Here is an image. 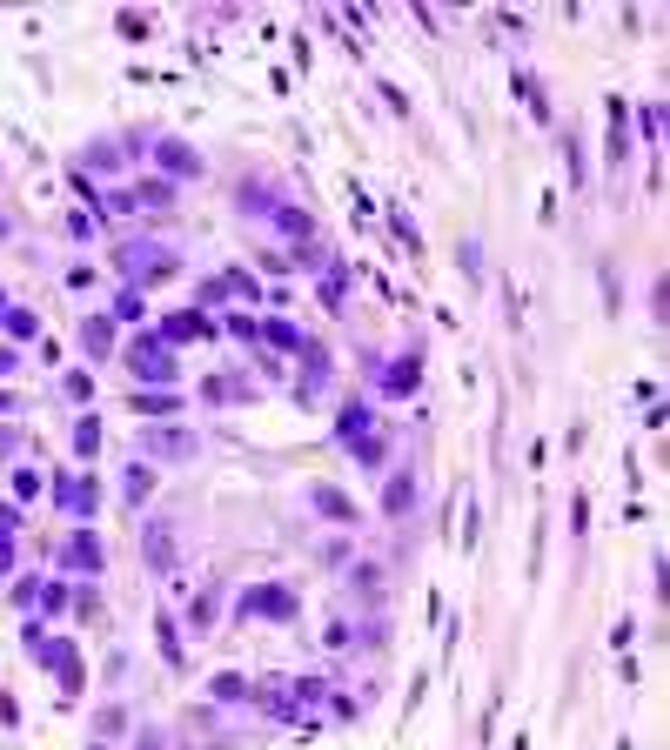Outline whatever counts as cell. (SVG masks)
<instances>
[{
	"instance_id": "cell-12",
	"label": "cell",
	"mask_w": 670,
	"mask_h": 750,
	"mask_svg": "<svg viewBox=\"0 0 670 750\" xmlns=\"http://www.w3.org/2000/svg\"><path fill=\"white\" fill-rule=\"evenodd\" d=\"M148 449H155V456H188L195 442L181 436V429H155V436H148Z\"/></svg>"
},
{
	"instance_id": "cell-13",
	"label": "cell",
	"mask_w": 670,
	"mask_h": 750,
	"mask_svg": "<svg viewBox=\"0 0 670 750\" xmlns=\"http://www.w3.org/2000/svg\"><path fill=\"white\" fill-rule=\"evenodd\" d=\"M275 228H282L289 242H302V235H309V215H302V208H275Z\"/></svg>"
},
{
	"instance_id": "cell-16",
	"label": "cell",
	"mask_w": 670,
	"mask_h": 750,
	"mask_svg": "<svg viewBox=\"0 0 670 750\" xmlns=\"http://www.w3.org/2000/svg\"><path fill=\"white\" fill-rule=\"evenodd\" d=\"M121 489H128V503L141 509V503H148V489H155V476H148V469L134 463V469H128V483H121Z\"/></svg>"
},
{
	"instance_id": "cell-19",
	"label": "cell",
	"mask_w": 670,
	"mask_h": 750,
	"mask_svg": "<svg viewBox=\"0 0 670 750\" xmlns=\"http://www.w3.org/2000/svg\"><path fill=\"white\" fill-rule=\"evenodd\" d=\"M315 509H322V516H349V496H335V489H315Z\"/></svg>"
},
{
	"instance_id": "cell-9",
	"label": "cell",
	"mask_w": 670,
	"mask_h": 750,
	"mask_svg": "<svg viewBox=\"0 0 670 750\" xmlns=\"http://www.w3.org/2000/svg\"><path fill=\"white\" fill-rule=\"evenodd\" d=\"M61 503H67V509H74V516H88V509H94V503H101V489H94V483H88V476H81V483H67V489H61Z\"/></svg>"
},
{
	"instance_id": "cell-15",
	"label": "cell",
	"mask_w": 670,
	"mask_h": 750,
	"mask_svg": "<svg viewBox=\"0 0 670 750\" xmlns=\"http://www.w3.org/2000/svg\"><path fill=\"white\" fill-rule=\"evenodd\" d=\"M262 335L275 349H302V329H295V322H262Z\"/></svg>"
},
{
	"instance_id": "cell-2",
	"label": "cell",
	"mask_w": 670,
	"mask_h": 750,
	"mask_svg": "<svg viewBox=\"0 0 670 750\" xmlns=\"http://www.w3.org/2000/svg\"><path fill=\"white\" fill-rule=\"evenodd\" d=\"M128 369L141 375V382H175V355H168L161 335H141V342L128 349Z\"/></svg>"
},
{
	"instance_id": "cell-17",
	"label": "cell",
	"mask_w": 670,
	"mask_h": 750,
	"mask_svg": "<svg viewBox=\"0 0 670 750\" xmlns=\"http://www.w3.org/2000/svg\"><path fill=\"white\" fill-rule=\"evenodd\" d=\"M0 322H7V335H21V342H34V335H41V322H34L27 309H7Z\"/></svg>"
},
{
	"instance_id": "cell-11",
	"label": "cell",
	"mask_w": 670,
	"mask_h": 750,
	"mask_svg": "<svg viewBox=\"0 0 670 750\" xmlns=\"http://www.w3.org/2000/svg\"><path fill=\"white\" fill-rule=\"evenodd\" d=\"M67 563H74V570H101V543H94V536H74V543H67Z\"/></svg>"
},
{
	"instance_id": "cell-6",
	"label": "cell",
	"mask_w": 670,
	"mask_h": 750,
	"mask_svg": "<svg viewBox=\"0 0 670 750\" xmlns=\"http://www.w3.org/2000/svg\"><path fill=\"white\" fill-rule=\"evenodd\" d=\"M201 335H215V322H208L201 309H181V315L161 322V342H201Z\"/></svg>"
},
{
	"instance_id": "cell-20",
	"label": "cell",
	"mask_w": 670,
	"mask_h": 750,
	"mask_svg": "<svg viewBox=\"0 0 670 750\" xmlns=\"http://www.w3.org/2000/svg\"><path fill=\"white\" fill-rule=\"evenodd\" d=\"M242 690H248L242 677H215V697H222V704H235V697H242Z\"/></svg>"
},
{
	"instance_id": "cell-1",
	"label": "cell",
	"mask_w": 670,
	"mask_h": 750,
	"mask_svg": "<svg viewBox=\"0 0 670 750\" xmlns=\"http://www.w3.org/2000/svg\"><path fill=\"white\" fill-rule=\"evenodd\" d=\"M114 268H121L134 288H155V282L175 275V248H161V242H121V248H114Z\"/></svg>"
},
{
	"instance_id": "cell-5",
	"label": "cell",
	"mask_w": 670,
	"mask_h": 750,
	"mask_svg": "<svg viewBox=\"0 0 670 750\" xmlns=\"http://www.w3.org/2000/svg\"><path fill=\"white\" fill-rule=\"evenodd\" d=\"M141 556H148V570H168V563H175V523H168V516H155V523H148Z\"/></svg>"
},
{
	"instance_id": "cell-24",
	"label": "cell",
	"mask_w": 670,
	"mask_h": 750,
	"mask_svg": "<svg viewBox=\"0 0 670 750\" xmlns=\"http://www.w3.org/2000/svg\"><path fill=\"white\" fill-rule=\"evenodd\" d=\"M0 315H7V302H0Z\"/></svg>"
},
{
	"instance_id": "cell-21",
	"label": "cell",
	"mask_w": 670,
	"mask_h": 750,
	"mask_svg": "<svg viewBox=\"0 0 670 750\" xmlns=\"http://www.w3.org/2000/svg\"><path fill=\"white\" fill-rule=\"evenodd\" d=\"M14 570V550H7V536H0V576Z\"/></svg>"
},
{
	"instance_id": "cell-8",
	"label": "cell",
	"mask_w": 670,
	"mask_h": 750,
	"mask_svg": "<svg viewBox=\"0 0 670 750\" xmlns=\"http://www.w3.org/2000/svg\"><path fill=\"white\" fill-rule=\"evenodd\" d=\"M362 436H376V422H369V409H362V402H349V409H342V442L356 449Z\"/></svg>"
},
{
	"instance_id": "cell-18",
	"label": "cell",
	"mask_w": 670,
	"mask_h": 750,
	"mask_svg": "<svg viewBox=\"0 0 670 750\" xmlns=\"http://www.w3.org/2000/svg\"><path fill=\"white\" fill-rule=\"evenodd\" d=\"M94 449H101V429L81 422V429H74V456H94Z\"/></svg>"
},
{
	"instance_id": "cell-10",
	"label": "cell",
	"mask_w": 670,
	"mask_h": 750,
	"mask_svg": "<svg viewBox=\"0 0 670 750\" xmlns=\"http://www.w3.org/2000/svg\"><path fill=\"white\" fill-rule=\"evenodd\" d=\"M416 503V476H409V469H402L396 483H389V496H382V509H389V516H402V509Z\"/></svg>"
},
{
	"instance_id": "cell-3",
	"label": "cell",
	"mask_w": 670,
	"mask_h": 750,
	"mask_svg": "<svg viewBox=\"0 0 670 750\" xmlns=\"http://www.w3.org/2000/svg\"><path fill=\"white\" fill-rule=\"evenodd\" d=\"M242 610H248V617H255V610H262V617L289 623V617H295V596L282 590V583H262V590H248V596H242Z\"/></svg>"
},
{
	"instance_id": "cell-14",
	"label": "cell",
	"mask_w": 670,
	"mask_h": 750,
	"mask_svg": "<svg viewBox=\"0 0 670 750\" xmlns=\"http://www.w3.org/2000/svg\"><path fill=\"white\" fill-rule=\"evenodd\" d=\"M416 362H396V369H389V382H382V389H389V396H409V389H416Z\"/></svg>"
},
{
	"instance_id": "cell-25",
	"label": "cell",
	"mask_w": 670,
	"mask_h": 750,
	"mask_svg": "<svg viewBox=\"0 0 670 750\" xmlns=\"http://www.w3.org/2000/svg\"><path fill=\"white\" fill-rule=\"evenodd\" d=\"M94 750H101V744H94Z\"/></svg>"
},
{
	"instance_id": "cell-22",
	"label": "cell",
	"mask_w": 670,
	"mask_h": 750,
	"mask_svg": "<svg viewBox=\"0 0 670 750\" xmlns=\"http://www.w3.org/2000/svg\"><path fill=\"white\" fill-rule=\"evenodd\" d=\"M141 750H161V737H141Z\"/></svg>"
},
{
	"instance_id": "cell-7",
	"label": "cell",
	"mask_w": 670,
	"mask_h": 750,
	"mask_svg": "<svg viewBox=\"0 0 670 750\" xmlns=\"http://www.w3.org/2000/svg\"><path fill=\"white\" fill-rule=\"evenodd\" d=\"M81 349H88V355H108L114 349V322H108V315H88V322H81Z\"/></svg>"
},
{
	"instance_id": "cell-23",
	"label": "cell",
	"mask_w": 670,
	"mask_h": 750,
	"mask_svg": "<svg viewBox=\"0 0 670 750\" xmlns=\"http://www.w3.org/2000/svg\"><path fill=\"white\" fill-rule=\"evenodd\" d=\"M0 242H7V221H0Z\"/></svg>"
},
{
	"instance_id": "cell-4",
	"label": "cell",
	"mask_w": 670,
	"mask_h": 750,
	"mask_svg": "<svg viewBox=\"0 0 670 750\" xmlns=\"http://www.w3.org/2000/svg\"><path fill=\"white\" fill-rule=\"evenodd\" d=\"M155 161H161L175 181H195V175H201V155L188 148V141H175V134H168V141H155Z\"/></svg>"
}]
</instances>
